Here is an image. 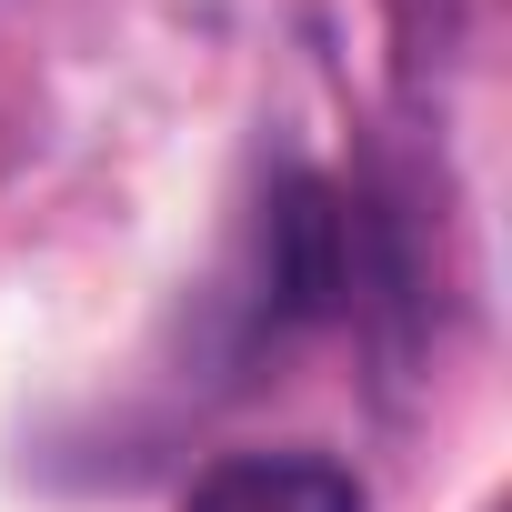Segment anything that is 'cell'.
<instances>
[{"label":"cell","instance_id":"1","mask_svg":"<svg viewBox=\"0 0 512 512\" xmlns=\"http://www.w3.org/2000/svg\"><path fill=\"white\" fill-rule=\"evenodd\" d=\"M181 512H362V482L322 452H241L201 472Z\"/></svg>","mask_w":512,"mask_h":512}]
</instances>
